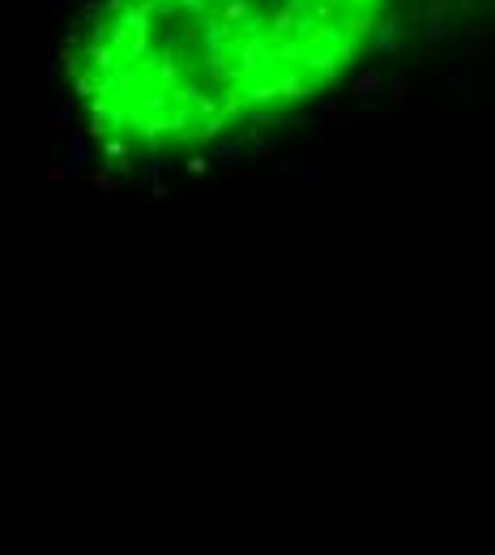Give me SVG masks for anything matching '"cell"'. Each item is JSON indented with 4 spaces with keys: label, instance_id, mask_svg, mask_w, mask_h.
Wrapping results in <instances>:
<instances>
[{
    "label": "cell",
    "instance_id": "obj_1",
    "mask_svg": "<svg viewBox=\"0 0 495 555\" xmlns=\"http://www.w3.org/2000/svg\"><path fill=\"white\" fill-rule=\"evenodd\" d=\"M389 0H103L73 43L86 129L171 154L286 116L371 47Z\"/></svg>",
    "mask_w": 495,
    "mask_h": 555
}]
</instances>
